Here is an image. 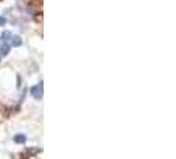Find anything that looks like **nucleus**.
<instances>
[{
    "label": "nucleus",
    "mask_w": 176,
    "mask_h": 159,
    "mask_svg": "<svg viewBox=\"0 0 176 159\" xmlns=\"http://www.w3.org/2000/svg\"><path fill=\"white\" fill-rule=\"evenodd\" d=\"M31 94L35 99H41L42 98V82H40V86H33L31 88Z\"/></svg>",
    "instance_id": "obj_1"
},
{
    "label": "nucleus",
    "mask_w": 176,
    "mask_h": 159,
    "mask_svg": "<svg viewBox=\"0 0 176 159\" xmlns=\"http://www.w3.org/2000/svg\"><path fill=\"white\" fill-rule=\"evenodd\" d=\"M13 141H15L16 143H25V141H27V137H25L24 134H17V135H15Z\"/></svg>",
    "instance_id": "obj_2"
},
{
    "label": "nucleus",
    "mask_w": 176,
    "mask_h": 159,
    "mask_svg": "<svg viewBox=\"0 0 176 159\" xmlns=\"http://www.w3.org/2000/svg\"><path fill=\"white\" fill-rule=\"evenodd\" d=\"M12 45L13 47H20V45H21V37H19V36H13L12 37Z\"/></svg>",
    "instance_id": "obj_4"
},
{
    "label": "nucleus",
    "mask_w": 176,
    "mask_h": 159,
    "mask_svg": "<svg viewBox=\"0 0 176 159\" xmlns=\"http://www.w3.org/2000/svg\"><path fill=\"white\" fill-rule=\"evenodd\" d=\"M9 53V45L8 44H4L1 47V49H0V55L1 56H5V55H8Z\"/></svg>",
    "instance_id": "obj_3"
},
{
    "label": "nucleus",
    "mask_w": 176,
    "mask_h": 159,
    "mask_svg": "<svg viewBox=\"0 0 176 159\" xmlns=\"http://www.w3.org/2000/svg\"><path fill=\"white\" fill-rule=\"evenodd\" d=\"M4 24H5V19L4 18H0V27H3Z\"/></svg>",
    "instance_id": "obj_6"
},
{
    "label": "nucleus",
    "mask_w": 176,
    "mask_h": 159,
    "mask_svg": "<svg viewBox=\"0 0 176 159\" xmlns=\"http://www.w3.org/2000/svg\"><path fill=\"white\" fill-rule=\"evenodd\" d=\"M17 88H20V77L17 76Z\"/></svg>",
    "instance_id": "obj_7"
},
{
    "label": "nucleus",
    "mask_w": 176,
    "mask_h": 159,
    "mask_svg": "<svg viewBox=\"0 0 176 159\" xmlns=\"http://www.w3.org/2000/svg\"><path fill=\"white\" fill-rule=\"evenodd\" d=\"M9 36H11V33H9V32H4V33H3V37H1V39L5 41L7 39H9Z\"/></svg>",
    "instance_id": "obj_5"
}]
</instances>
